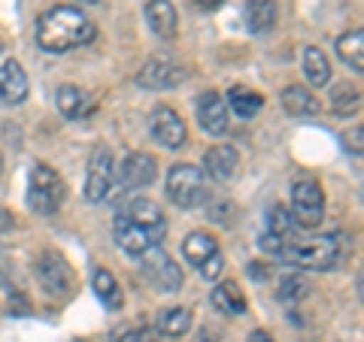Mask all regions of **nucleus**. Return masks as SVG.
Masks as SVG:
<instances>
[{
	"label": "nucleus",
	"instance_id": "obj_17",
	"mask_svg": "<svg viewBox=\"0 0 364 342\" xmlns=\"http://www.w3.org/2000/svg\"><path fill=\"white\" fill-rule=\"evenodd\" d=\"M237 152L231 149V145H215V149H210L207 155H203V167H207V173L215 179V182H228L234 176L237 170Z\"/></svg>",
	"mask_w": 364,
	"mask_h": 342
},
{
	"label": "nucleus",
	"instance_id": "obj_38",
	"mask_svg": "<svg viewBox=\"0 0 364 342\" xmlns=\"http://www.w3.org/2000/svg\"><path fill=\"white\" fill-rule=\"evenodd\" d=\"M119 342H140V330H128V333H124Z\"/></svg>",
	"mask_w": 364,
	"mask_h": 342
},
{
	"label": "nucleus",
	"instance_id": "obj_16",
	"mask_svg": "<svg viewBox=\"0 0 364 342\" xmlns=\"http://www.w3.org/2000/svg\"><path fill=\"white\" fill-rule=\"evenodd\" d=\"M116 215H122V219H128V221H136V224H149V227H167V221H164V212L158 209V203H152V200H146V197H128L119 206V212Z\"/></svg>",
	"mask_w": 364,
	"mask_h": 342
},
{
	"label": "nucleus",
	"instance_id": "obj_15",
	"mask_svg": "<svg viewBox=\"0 0 364 342\" xmlns=\"http://www.w3.org/2000/svg\"><path fill=\"white\" fill-rule=\"evenodd\" d=\"M146 21H149V28L158 33L161 40H173L176 37V9L170 0H149L146 4Z\"/></svg>",
	"mask_w": 364,
	"mask_h": 342
},
{
	"label": "nucleus",
	"instance_id": "obj_29",
	"mask_svg": "<svg viewBox=\"0 0 364 342\" xmlns=\"http://www.w3.org/2000/svg\"><path fill=\"white\" fill-rule=\"evenodd\" d=\"M267 221H270V233L273 236H282V239H289L294 233V221H291V212L282 206V203H277V206H270L267 212Z\"/></svg>",
	"mask_w": 364,
	"mask_h": 342
},
{
	"label": "nucleus",
	"instance_id": "obj_14",
	"mask_svg": "<svg viewBox=\"0 0 364 342\" xmlns=\"http://www.w3.org/2000/svg\"><path fill=\"white\" fill-rule=\"evenodd\" d=\"M28 97V76L18 61H6L0 67V100L4 104H21Z\"/></svg>",
	"mask_w": 364,
	"mask_h": 342
},
{
	"label": "nucleus",
	"instance_id": "obj_13",
	"mask_svg": "<svg viewBox=\"0 0 364 342\" xmlns=\"http://www.w3.org/2000/svg\"><path fill=\"white\" fill-rule=\"evenodd\" d=\"M155 173H158L155 158H152V155H143V152L128 155V158L122 161V170H119L124 188H146V185H149V182L155 179Z\"/></svg>",
	"mask_w": 364,
	"mask_h": 342
},
{
	"label": "nucleus",
	"instance_id": "obj_18",
	"mask_svg": "<svg viewBox=\"0 0 364 342\" xmlns=\"http://www.w3.org/2000/svg\"><path fill=\"white\" fill-rule=\"evenodd\" d=\"M210 300H213V306L222 315H243L246 312V297H243V291H240V285H237V282L215 285L213 294H210Z\"/></svg>",
	"mask_w": 364,
	"mask_h": 342
},
{
	"label": "nucleus",
	"instance_id": "obj_27",
	"mask_svg": "<svg viewBox=\"0 0 364 342\" xmlns=\"http://www.w3.org/2000/svg\"><path fill=\"white\" fill-rule=\"evenodd\" d=\"M191 327V312L182 309V306H173V309H164L158 315V330L167 336H182Z\"/></svg>",
	"mask_w": 364,
	"mask_h": 342
},
{
	"label": "nucleus",
	"instance_id": "obj_32",
	"mask_svg": "<svg viewBox=\"0 0 364 342\" xmlns=\"http://www.w3.org/2000/svg\"><path fill=\"white\" fill-rule=\"evenodd\" d=\"M343 145H346V152L361 155V128H355L352 133H343Z\"/></svg>",
	"mask_w": 364,
	"mask_h": 342
},
{
	"label": "nucleus",
	"instance_id": "obj_8",
	"mask_svg": "<svg viewBox=\"0 0 364 342\" xmlns=\"http://www.w3.org/2000/svg\"><path fill=\"white\" fill-rule=\"evenodd\" d=\"M112 176H116V164H112V152L97 145L88 161V176H85V200L100 203L112 188Z\"/></svg>",
	"mask_w": 364,
	"mask_h": 342
},
{
	"label": "nucleus",
	"instance_id": "obj_9",
	"mask_svg": "<svg viewBox=\"0 0 364 342\" xmlns=\"http://www.w3.org/2000/svg\"><path fill=\"white\" fill-rule=\"evenodd\" d=\"M37 279L52 297H67L73 288V272L58 252H43L37 258Z\"/></svg>",
	"mask_w": 364,
	"mask_h": 342
},
{
	"label": "nucleus",
	"instance_id": "obj_41",
	"mask_svg": "<svg viewBox=\"0 0 364 342\" xmlns=\"http://www.w3.org/2000/svg\"><path fill=\"white\" fill-rule=\"evenodd\" d=\"M76 342H79V339H76Z\"/></svg>",
	"mask_w": 364,
	"mask_h": 342
},
{
	"label": "nucleus",
	"instance_id": "obj_33",
	"mask_svg": "<svg viewBox=\"0 0 364 342\" xmlns=\"http://www.w3.org/2000/svg\"><path fill=\"white\" fill-rule=\"evenodd\" d=\"M195 342H222V333L215 327H203L200 333L195 336Z\"/></svg>",
	"mask_w": 364,
	"mask_h": 342
},
{
	"label": "nucleus",
	"instance_id": "obj_4",
	"mask_svg": "<svg viewBox=\"0 0 364 342\" xmlns=\"http://www.w3.org/2000/svg\"><path fill=\"white\" fill-rule=\"evenodd\" d=\"M167 197L182 209L200 206L207 200V179L195 164H176L167 173Z\"/></svg>",
	"mask_w": 364,
	"mask_h": 342
},
{
	"label": "nucleus",
	"instance_id": "obj_31",
	"mask_svg": "<svg viewBox=\"0 0 364 342\" xmlns=\"http://www.w3.org/2000/svg\"><path fill=\"white\" fill-rule=\"evenodd\" d=\"M222 267H225V258H222V252H219V255H213V258L207 260V264H203V267H200V276L213 282V279H219V272H222Z\"/></svg>",
	"mask_w": 364,
	"mask_h": 342
},
{
	"label": "nucleus",
	"instance_id": "obj_23",
	"mask_svg": "<svg viewBox=\"0 0 364 342\" xmlns=\"http://www.w3.org/2000/svg\"><path fill=\"white\" fill-rule=\"evenodd\" d=\"M304 76L310 79V85H316V88L328 85V79H331V64H328L325 52L316 49V45H306L304 49Z\"/></svg>",
	"mask_w": 364,
	"mask_h": 342
},
{
	"label": "nucleus",
	"instance_id": "obj_28",
	"mask_svg": "<svg viewBox=\"0 0 364 342\" xmlns=\"http://www.w3.org/2000/svg\"><path fill=\"white\" fill-rule=\"evenodd\" d=\"M58 109L67 118H79L85 112V94L76 85H61L58 88Z\"/></svg>",
	"mask_w": 364,
	"mask_h": 342
},
{
	"label": "nucleus",
	"instance_id": "obj_10",
	"mask_svg": "<svg viewBox=\"0 0 364 342\" xmlns=\"http://www.w3.org/2000/svg\"><path fill=\"white\" fill-rule=\"evenodd\" d=\"M186 82V70L173 61H149L136 73V85L152 88V91H167Z\"/></svg>",
	"mask_w": 364,
	"mask_h": 342
},
{
	"label": "nucleus",
	"instance_id": "obj_1",
	"mask_svg": "<svg viewBox=\"0 0 364 342\" xmlns=\"http://www.w3.org/2000/svg\"><path fill=\"white\" fill-rule=\"evenodd\" d=\"M91 40H95V25L73 6H52L37 21V45L43 52L61 55Z\"/></svg>",
	"mask_w": 364,
	"mask_h": 342
},
{
	"label": "nucleus",
	"instance_id": "obj_30",
	"mask_svg": "<svg viewBox=\"0 0 364 342\" xmlns=\"http://www.w3.org/2000/svg\"><path fill=\"white\" fill-rule=\"evenodd\" d=\"M304 282L301 279H286V282H282L279 285V300L282 303H294V300H301L304 297Z\"/></svg>",
	"mask_w": 364,
	"mask_h": 342
},
{
	"label": "nucleus",
	"instance_id": "obj_11",
	"mask_svg": "<svg viewBox=\"0 0 364 342\" xmlns=\"http://www.w3.org/2000/svg\"><path fill=\"white\" fill-rule=\"evenodd\" d=\"M152 136L164 149H179L186 143V124L170 106H158L152 112Z\"/></svg>",
	"mask_w": 364,
	"mask_h": 342
},
{
	"label": "nucleus",
	"instance_id": "obj_6",
	"mask_svg": "<svg viewBox=\"0 0 364 342\" xmlns=\"http://www.w3.org/2000/svg\"><path fill=\"white\" fill-rule=\"evenodd\" d=\"M164 233H167V227L136 224V221L122 219V215H116V224H112V236H116V243L122 246V252L136 255V258H140L143 252H149L152 246H161Z\"/></svg>",
	"mask_w": 364,
	"mask_h": 342
},
{
	"label": "nucleus",
	"instance_id": "obj_2",
	"mask_svg": "<svg viewBox=\"0 0 364 342\" xmlns=\"http://www.w3.org/2000/svg\"><path fill=\"white\" fill-rule=\"evenodd\" d=\"M343 236H306V239H286L279 248V260L301 270H334L343 258Z\"/></svg>",
	"mask_w": 364,
	"mask_h": 342
},
{
	"label": "nucleus",
	"instance_id": "obj_12",
	"mask_svg": "<svg viewBox=\"0 0 364 342\" xmlns=\"http://www.w3.org/2000/svg\"><path fill=\"white\" fill-rule=\"evenodd\" d=\"M198 121H200V128L207 133L222 136L228 131V100H222V94H215V91L200 94V100H198Z\"/></svg>",
	"mask_w": 364,
	"mask_h": 342
},
{
	"label": "nucleus",
	"instance_id": "obj_39",
	"mask_svg": "<svg viewBox=\"0 0 364 342\" xmlns=\"http://www.w3.org/2000/svg\"><path fill=\"white\" fill-rule=\"evenodd\" d=\"M222 4H225V0H198V6H203V9H215Z\"/></svg>",
	"mask_w": 364,
	"mask_h": 342
},
{
	"label": "nucleus",
	"instance_id": "obj_37",
	"mask_svg": "<svg viewBox=\"0 0 364 342\" xmlns=\"http://www.w3.org/2000/svg\"><path fill=\"white\" fill-rule=\"evenodd\" d=\"M249 276H252V279H264L267 272H264V267H261V264H249Z\"/></svg>",
	"mask_w": 364,
	"mask_h": 342
},
{
	"label": "nucleus",
	"instance_id": "obj_40",
	"mask_svg": "<svg viewBox=\"0 0 364 342\" xmlns=\"http://www.w3.org/2000/svg\"><path fill=\"white\" fill-rule=\"evenodd\" d=\"M79 4H100V0H79Z\"/></svg>",
	"mask_w": 364,
	"mask_h": 342
},
{
	"label": "nucleus",
	"instance_id": "obj_25",
	"mask_svg": "<svg viewBox=\"0 0 364 342\" xmlns=\"http://www.w3.org/2000/svg\"><path fill=\"white\" fill-rule=\"evenodd\" d=\"M228 100H231V109H234L240 118H252L255 112L261 109V104H264L258 91L243 88V85H234L231 91H228Z\"/></svg>",
	"mask_w": 364,
	"mask_h": 342
},
{
	"label": "nucleus",
	"instance_id": "obj_7",
	"mask_svg": "<svg viewBox=\"0 0 364 342\" xmlns=\"http://www.w3.org/2000/svg\"><path fill=\"white\" fill-rule=\"evenodd\" d=\"M140 258H143V276L152 282V288L167 291V294L182 288V270L161 246H152L149 252H143Z\"/></svg>",
	"mask_w": 364,
	"mask_h": 342
},
{
	"label": "nucleus",
	"instance_id": "obj_34",
	"mask_svg": "<svg viewBox=\"0 0 364 342\" xmlns=\"http://www.w3.org/2000/svg\"><path fill=\"white\" fill-rule=\"evenodd\" d=\"M13 212H6V209H0V231H9V227H13Z\"/></svg>",
	"mask_w": 364,
	"mask_h": 342
},
{
	"label": "nucleus",
	"instance_id": "obj_20",
	"mask_svg": "<svg viewBox=\"0 0 364 342\" xmlns=\"http://www.w3.org/2000/svg\"><path fill=\"white\" fill-rule=\"evenodd\" d=\"M246 25L252 33H267L277 25V0H246Z\"/></svg>",
	"mask_w": 364,
	"mask_h": 342
},
{
	"label": "nucleus",
	"instance_id": "obj_21",
	"mask_svg": "<svg viewBox=\"0 0 364 342\" xmlns=\"http://www.w3.org/2000/svg\"><path fill=\"white\" fill-rule=\"evenodd\" d=\"M337 55L346 67H352L355 73L364 70V31H349L337 40Z\"/></svg>",
	"mask_w": 364,
	"mask_h": 342
},
{
	"label": "nucleus",
	"instance_id": "obj_3",
	"mask_svg": "<svg viewBox=\"0 0 364 342\" xmlns=\"http://www.w3.org/2000/svg\"><path fill=\"white\" fill-rule=\"evenodd\" d=\"M64 200V182L49 164H33L31 182H28V203L33 212L55 215Z\"/></svg>",
	"mask_w": 364,
	"mask_h": 342
},
{
	"label": "nucleus",
	"instance_id": "obj_26",
	"mask_svg": "<svg viewBox=\"0 0 364 342\" xmlns=\"http://www.w3.org/2000/svg\"><path fill=\"white\" fill-rule=\"evenodd\" d=\"M358 106H361V91L352 82H343L331 91V109L337 116H352V112H358Z\"/></svg>",
	"mask_w": 364,
	"mask_h": 342
},
{
	"label": "nucleus",
	"instance_id": "obj_22",
	"mask_svg": "<svg viewBox=\"0 0 364 342\" xmlns=\"http://www.w3.org/2000/svg\"><path fill=\"white\" fill-rule=\"evenodd\" d=\"M182 252H186V260L195 267H203L213 255H219V246H215V239L207 236V233H188L186 243H182Z\"/></svg>",
	"mask_w": 364,
	"mask_h": 342
},
{
	"label": "nucleus",
	"instance_id": "obj_36",
	"mask_svg": "<svg viewBox=\"0 0 364 342\" xmlns=\"http://www.w3.org/2000/svg\"><path fill=\"white\" fill-rule=\"evenodd\" d=\"M249 342H273V339H270V333H264V330H252V333H249Z\"/></svg>",
	"mask_w": 364,
	"mask_h": 342
},
{
	"label": "nucleus",
	"instance_id": "obj_24",
	"mask_svg": "<svg viewBox=\"0 0 364 342\" xmlns=\"http://www.w3.org/2000/svg\"><path fill=\"white\" fill-rule=\"evenodd\" d=\"M91 285H95V294L109 306V309H122V288H119V282L112 279L109 270L97 267L95 276H91Z\"/></svg>",
	"mask_w": 364,
	"mask_h": 342
},
{
	"label": "nucleus",
	"instance_id": "obj_35",
	"mask_svg": "<svg viewBox=\"0 0 364 342\" xmlns=\"http://www.w3.org/2000/svg\"><path fill=\"white\" fill-rule=\"evenodd\" d=\"M9 312H28V303L21 297H13V300H9Z\"/></svg>",
	"mask_w": 364,
	"mask_h": 342
},
{
	"label": "nucleus",
	"instance_id": "obj_5",
	"mask_svg": "<svg viewBox=\"0 0 364 342\" xmlns=\"http://www.w3.org/2000/svg\"><path fill=\"white\" fill-rule=\"evenodd\" d=\"M325 219V194L322 185L316 179H301L294 182L291 191V221L294 227H304V231H313Z\"/></svg>",
	"mask_w": 364,
	"mask_h": 342
},
{
	"label": "nucleus",
	"instance_id": "obj_19",
	"mask_svg": "<svg viewBox=\"0 0 364 342\" xmlns=\"http://www.w3.org/2000/svg\"><path fill=\"white\" fill-rule=\"evenodd\" d=\"M282 106H286V112L294 116V118H304V116L310 118V116H316V112L322 109L318 106V100L304 85H291V88L282 91Z\"/></svg>",
	"mask_w": 364,
	"mask_h": 342
}]
</instances>
